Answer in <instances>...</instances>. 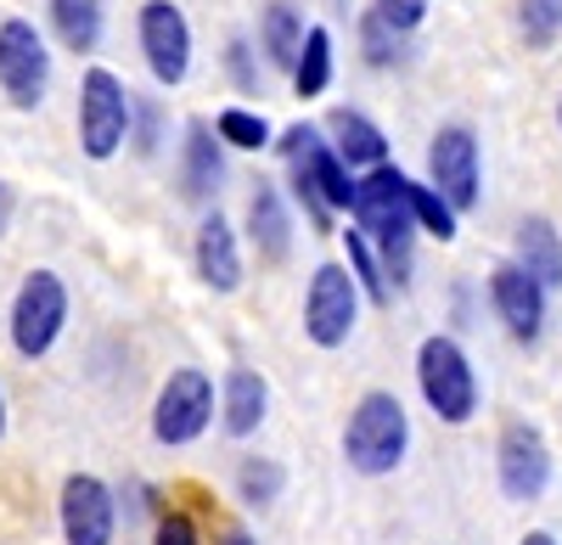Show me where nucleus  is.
Wrapping results in <instances>:
<instances>
[{
	"instance_id": "24",
	"label": "nucleus",
	"mask_w": 562,
	"mask_h": 545,
	"mask_svg": "<svg viewBox=\"0 0 562 545\" xmlns=\"http://www.w3.org/2000/svg\"><path fill=\"white\" fill-rule=\"evenodd\" d=\"M214 135L225 147H237V152H265L276 135H270V118L265 113H254V107H225L220 118H214Z\"/></svg>"
},
{
	"instance_id": "10",
	"label": "nucleus",
	"mask_w": 562,
	"mask_h": 545,
	"mask_svg": "<svg viewBox=\"0 0 562 545\" xmlns=\"http://www.w3.org/2000/svg\"><path fill=\"white\" fill-rule=\"evenodd\" d=\"M479 135L467 129V124H445L434 141H428V186L456 208V214H467L479 203Z\"/></svg>"
},
{
	"instance_id": "22",
	"label": "nucleus",
	"mask_w": 562,
	"mask_h": 545,
	"mask_svg": "<svg viewBox=\"0 0 562 545\" xmlns=\"http://www.w3.org/2000/svg\"><path fill=\"white\" fill-rule=\"evenodd\" d=\"M333 63H338V52H333V29H321V23H310L304 29V39H299V57H293V90L304 102H315L326 84H333Z\"/></svg>"
},
{
	"instance_id": "20",
	"label": "nucleus",
	"mask_w": 562,
	"mask_h": 545,
	"mask_svg": "<svg viewBox=\"0 0 562 545\" xmlns=\"http://www.w3.org/2000/svg\"><path fill=\"white\" fill-rule=\"evenodd\" d=\"M512 264L529 270L546 293L562 287V237H557V225H551L546 214H529V219L518 225V259H512Z\"/></svg>"
},
{
	"instance_id": "36",
	"label": "nucleus",
	"mask_w": 562,
	"mask_h": 545,
	"mask_svg": "<svg viewBox=\"0 0 562 545\" xmlns=\"http://www.w3.org/2000/svg\"><path fill=\"white\" fill-rule=\"evenodd\" d=\"M225 545H259V540H254V534H243V529H231V534H225Z\"/></svg>"
},
{
	"instance_id": "12",
	"label": "nucleus",
	"mask_w": 562,
	"mask_h": 545,
	"mask_svg": "<svg viewBox=\"0 0 562 545\" xmlns=\"http://www.w3.org/2000/svg\"><path fill=\"white\" fill-rule=\"evenodd\" d=\"M281 158L299 163V169L315 180V192L326 197V208H333V214L355 203V174L338 163L333 147H326L321 124H288V129H281Z\"/></svg>"
},
{
	"instance_id": "33",
	"label": "nucleus",
	"mask_w": 562,
	"mask_h": 545,
	"mask_svg": "<svg viewBox=\"0 0 562 545\" xmlns=\"http://www.w3.org/2000/svg\"><path fill=\"white\" fill-rule=\"evenodd\" d=\"M225 68H231V84H237V90H259V68H254V45L248 39L225 45Z\"/></svg>"
},
{
	"instance_id": "21",
	"label": "nucleus",
	"mask_w": 562,
	"mask_h": 545,
	"mask_svg": "<svg viewBox=\"0 0 562 545\" xmlns=\"http://www.w3.org/2000/svg\"><path fill=\"white\" fill-rule=\"evenodd\" d=\"M52 29L74 57H90L108 29V0H52Z\"/></svg>"
},
{
	"instance_id": "2",
	"label": "nucleus",
	"mask_w": 562,
	"mask_h": 545,
	"mask_svg": "<svg viewBox=\"0 0 562 545\" xmlns=\"http://www.w3.org/2000/svg\"><path fill=\"white\" fill-rule=\"evenodd\" d=\"M411 450V417L394 394H366L355 411H349V428H344V462L366 478H383L405 462Z\"/></svg>"
},
{
	"instance_id": "17",
	"label": "nucleus",
	"mask_w": 562,
	"mask_h": 545,
	"mask_svg": "<svg viewBox=\"0 0 562 545\" xmlns=\"http://www.w3.org/2000/svg\"><path fill=\"white\" fill-rule=\"evenodd\" d=\"M248 237H254L265 264H281L293 253V208H288V197H281L276 186H265V180L248 197Z\"/></svg>"
},
{
	"instance_id": "28",
	"label": "nucleus",
	"mask_w": 562,
	"mask_h": 545,
	"mask_svg": "<svg viewBox=\"0 0 562 545\" xmlns=\"http://www.w3.org/2000/svg\"><path fill=\"white\" fill-rule=\"evenodd\" d=\"M360 52H366L371 68H394V63L405 57V34H394L378 12H366V18H360Z\"/></svg>"
},
{
	"instance_id": "8",
	"label": "nucleus",
	"mask_w": 562,
	"mask_h": 545,
	"mask_svg": "<svg viewBox=\"0 0 562 545\" xmlns=\"http://www.w3.org/2000/svg\"><path fill=\"white\" fill-rule=\"evenodd\" d=\"M214 422V383L198 366H180L164 377L158 399H153V439L158 444H192L203 439Z\"/></svg>"
},
{
	"instance_id": "14",
	"label": "nucleus",
	"mask_w": 562,
	"mask_h": 545,
	"mask_svg": "<svg viewBox=\"0 0 562 545\" xmlns=\"http://www.w3.org/2000/svg\"><path fill=\"white\" fill-rule=\"evenodd\" d=\"M490 304L501 315V327L518 338V343H535L546 332V287L518 264H501L490 276Z\"/></svg>"
},
{
	"instance_id": "6",
	"label": "nucleus",
	"mask_w": 562,
	"mask_h": 545,
	"mask_svg": "<svg viewBox=\"0 0 562 545\" xmlns=\"http://www.w3.org/2000/svg\"><path fill=\"white\" fill-rule=\"evenodd\" d=\"M52 90V52H45V34L29 18H7L0 23V96L18 113H34Z\"/></svg>"
},
{
	"instance_id": "37",
	"label": "nucleus",
	"mask_w": 562,
	"mask_h": 545,
	"mask_svg": "<svg viewBox=\"0 0 562 545\" xmlns=\"http://www.w3.org/2000/svg\"><path fill=\"white\" fill-rule=\"evenodd\" d=\"M518 545H557V540H551V534H540V529H535V534H524V540H518Z\"/></svg>"
},
{
	"instance_id": "18",
	"label": "nucleus",
	"mask_w": 562,
	"mask_h": 545,
	"mask_svg": "<svg viewBox=\"0 0 562 545\" xmlns=\"http://www.w3.org/2000/svg\"><path fill=\"white\" fill-rule=\"evenodd\" d=\"M225 186V152L209 124H186V158H180V192L192 203H214Z\"/></svg>"
},
{
	"instance_id": "23",
	"label": "nucleus",
	"mask_w": 562,
	"mask_h": 545,
	"mask_svg": "<svg viewBox=\"0 0 562 545\" xmlns=\"http://www.w3.org/2000/svg\"><path fill=\"white\" fill-rule=\"evenodd\" d=\"M299 39H304L299 7H293V0H270V7L259 12V52L270 57V68H293Z\"/></svg>"
},
{
	"instance_id": "32",
	"label": "nucleus",
	"mask_w": 562,
	"mask_h": 545,
	"mask_svg": "<svg viewBox=\"0 0 562 545\" xmlns=\"http://www.w3.org/2000/svg\"><path fill=\"white\" fill-rule=\"evenodd\" d=\"M158 129H164V113L153 102H130V135L140 152H158Z\"/></svg>"
},
{
	"instance_id": "27",
	"label": "nucleus",
	"mask_w": 562,
	"mask_h": 545,
	"mask_svg": "<svg viewBox=\"0 0 562 545\" xmlns=\"http://www.w3.org/2000/svg\"><path fill=\"white\" fill-rule=\"evenodd\" d=\"M518 29H524V39L535 45V52L557 45V34H562V0H518Z\"/></svg>"
},
{
	"instance_id": "13",
	"label": "nucleus",
	"mask_w": 562,
	"mask_h": 545,
	"mask_svg": "<svg viewBox=\"0 0 562 545\" xmlns=\"http://www.w3.org/2000/svg\"><path fill=\"white\" fill-rule=\"evenodd\" d=\"M495 473H501L506 501H540L546 484H551V450H546L540 428H529V422H512V428L501 433Z\"/></svg>"
},
{
	"instance_id": "5",
	"label": "nucleus",
	"mask_w": 562,
	"mask_h": 545,
	"mask_svg": "<svg viewBox=\"0 0 562 545\" xmlns=\"http://www.w3.org/2000/svg\"><path fill=\"white\" fill-rule=\"evenodd\" d=\"M68 327V287L57 270H29L18 298H12V349L23 360H40L52 354L57 338Z\"/></svg>"
},
{
	"instance_id": "38",
	"label": "nucleus",
	"mask_w": 562,
	"mask_h": 545,
	"mask_svg": "<svg viewBox=\"0 0 562 545\" xmlns=\"http://www.w3.org/2000/svg\"><path fill=\"white\" fill-rule=\"evenodd\" d=\"M0 433H7V394H0Z\"/></svg>"
},
{
	"instance_id": "26",
	"label": "nucleus",
	"mask_w": 562,
	"mask_h": 545,
	"mask_svg": "<svg viewBox=\"0 0 562 545\" xmlns=\"http://www.w3.org/2000/svg\"><path fill=\"white\" fill-rule=\"evenodd\" d=\"M344 253H349V276H355V287L366 293V298H389V282H383V264H378V253H371V242L360 237V231H344Z\"/></svg>"
},
{
	"instance_id": "30",
	"label": "nucleus",
	"mask_w": 562,
	"mask_h": 545,
	"mask_svg": "<svg viewBox=\"0 0 562 545\" xmlns=\"http://www.w3.org/2000/svg\"><path fill=\"white\" fill-rule=\"evenodd\" d=\"M288 186H293V197H299V208H304V219L315 225V231H333V208H326V197L315 192V180L299 163H288Z\"/></svg>"
},
{
	"instance_id": "19",
	"label": "nucleus",
	"mask_w": 562,
	"mask_h": 545,
	"mask_svg": "<svg viewBox=\"0 0 562 545\" xmlns=\"http://www.w3.org/2000/svg\"><path fill=\"white\" fill-rule=\"evenodd\" d=\"M265 411H270V383H265L254 366L225 372V383H220V417H225V433H231V439L259 433Z\"/></svg>"
},
{
	"instance_id": "16",
	"label": "nucleus",
	"mask_w": 562,
	"mask_h": 545,
	"mask_svg": "<svg viewBox=\"0 0 562 545\" xmlns=\"http://www.w3.org/2000/svg\"><path fill=\"white\" fill-rule=\"evenodd\" d=\"M326 147L338 152V163L355 174V169H378V163H389V135L371 124L366 113H355V107H338L333 118H326Z\"/></svg>"
},
{
	"instance_id": "7",
	"label": "nucleus",
	"mask_w": 562,
	"mask_h": 545,
	"mask_svg": "<svg viewBox=\"0 0 562 545\" xmlns=\"http://www.w3.org/2000/svg\"><path fill=\"white\" fill-rule=\"evenodd\" d=\"M355 321H360V287H355V276L338 259L315 264V276L304 287V338L315 349H344Z\"/></svg>"
},
{
	"instance_id": "34",
	"label": "nucleus",
	"mask_w": 562,
	"mask_h": 545,
	"mask_svg": "<svg viewBox=\"0 0 562 545\" xmlns=\"http://www.w3.org/2000/svg\"><path fill=\"white\" fill-rule=\"evenodd\" d=\"M153 545H203V540H198V529H192V518H186V512H164Z\"/></svg>"
},
{
	"instance_id": "31",
	"label": "nucleus",
	"mask_w": 562,
	"mask_h": 545,
	"mask_svg": "<svg viewBox=\"0 0 562 545\" xmlns=\"http://www.w3.org/2000/svg\"><path fill=\"white\" fill-rule=\"evenodd\" d=\"M428 7H434V0H371V12H378V18H383L394 34H411V29H422Z\"/></svg>"
},
{
	"instance_id": "1",
	"label": "nucleus",
	"mask_w": 562,
	"mask_h": 545,
	"mask_svg": "<svg viewBox=\"0 0 562 545\" xmlns=\"http://www.w3.org/2000/svg\"><path fill=\"white\" fill-rule=\"evenodd\" d=\"M411 180L394 169V163H378L366 169V180H355V231L371 242V253H378L383 264V282L389 287H405L411 282V242H416V219H411V197H405Z\"/></svg>"
},
{
	"instance_id": "15",
	"label": "nucleus",
	"mask_w": 562,
	"mask_h": 545,
	"mask_svg": "<svg viewBox=\"0 0 562 545\" xmlns=\"http://www.w3.org/2000/svg\"><path fill=\"white\" fill-rule=\"evenodd\" d=\"M192 259H198L203 287H214V293H237L243 287V248H237V231H231V219L220 208L198 219Z\"/></svg>"
},
{
	"instance_id": "25",
	"label": "nucleus",
	"mask_w": 562,
	"mask_h": 545,
	"mask_svg": "<svg viewBox=\"0 0 562 545\" xmlns=\"http://www.w3.org/2000/svg\"><path fill=\"white\" fill-rule=\"evenodd\" d=\"M405 197H411V219H416V231H428L434 242H456V208L434 192V186H405Z\"/></svg>"
},
{
	"instance_id": "4",
	"label": "nucleus",
	"mask_w": 562,
	"mask_h": 545,
	"mask_svg": "<svg viewBox=\"0 0 562 545\" xmlns=\"http://www.w3.org/2000/svg\"><path fill=\"white\" fill-rule=\"evenodd\" d=\"M130 141V90L113 68H85L79 79V152L90 163L119 158Z\"/></svg>"
},
{
	"instance_id": "9",
	"label": "nucleus",
	"mask_w": 562,
	"mask_h": 545,
	"mask_svg": "<svg viewBox=\"0 0 562 545\" xmlns=\"http://www.w3.org/2000/svg\"><path fill=\"white\" fill-rule=\"evenodd\" d=\"M135 29H140V57H147L158 84H180L192 73V23L175 0H147Z\"/></svg>"
},
{
	"instance_id": "29",
	"label": "nucleus",
	"mask_w": 562,
	"mask_h": 545,
	"mask_svg": "<svg viewBox=\"0 0 562 545\" xmlns=\"http://www.w3.org/2000/svg\"><path fill=\"white\" fill-rule=\"evenodd\" d=\"M237 489H243V501H248V507L265 512L276 495H281V467L265 462V456H248V462L237 467Z\"/></svg>"
},
{
	"instance_id": "11",
	"label": "nucleus",
	"mask_w": 562,
	"mask_h": 545,
	"mask_svg": "<svg viewBox=\"0 0 562 545\" xmlns=\"http://www.w3.org/2000/svg\"><path fill=\"white\" fill-rule=\"evenodd\" d=\"M57 518H63V540H68V545H113L119 501H113V489H108L102 478L74 473V478L63 484Z\"/></svg>"
},
{
	"instance_id": "35",
	"label": "nucleus",
	"mask_w": 562,
	"mask_h": 545,
	"mask_svg": "<svg viewBox=\"0 0 562 545\" xmlns=\"http://www.w3.org/2000/svg\"><path fill=\"white\" fill-rule=\"evenodd\" d=\"M7 225H12V186L0 180V237H7Z\"/></svg>"
},
{
	"instance_id": "39",
	"label": "nucleus",
	"mask_w": 562,
	"mask_h": 545,
	"mask_svg": "<svg viewBox=\"0 0 562 545\" xmlns=\"http://www.w3.org/2000/svg\"><path fill=\"white\" fill-rule=\"evenodd\" d=\"M557 124H562V96H557Z\"/></svg>"
},
{
	"instance_id": "3",
	"label": "nucleus",
	"mask_w": 562,
	"mask_h": 545,
	"mask_svg": "<svg viewBox=\"0 0 562 545\" xmlns=\"http://www.w3.org/2000/svg\"><path fill=\"white\" fill-rule=\"evenodd\" d=\"M416 388L422 399H428V411L445 422V428H461L479 417V372L473 360H467V349L445 332L422 338L416 349Z\"/></svg>"
}]
</instances>
